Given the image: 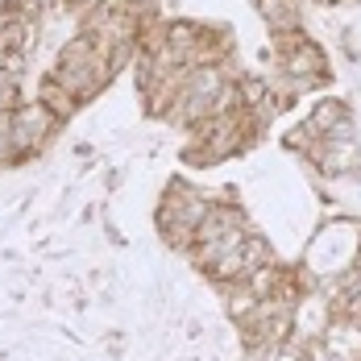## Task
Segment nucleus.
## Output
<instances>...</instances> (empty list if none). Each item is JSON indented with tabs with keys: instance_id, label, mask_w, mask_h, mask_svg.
Here are the masks:
<instances>
[{
	"instance_id": "nucleus-1",
	"label": "nucleus",
	"mask_w": 361,
	"mask_h": 361,
	"mask_svg": "<svg viewBox=\"0 0 361 361\" xmlns=\"http://www.w3.org/2000/svg\"><path fill=\"white\" fill-rule=\"evenodd\" d=\"M54 125H59V116L46 109L42 100H34V104H17V109L8 112L13 149H17V154H34V149H42V145L50 142Z\"/></svg>"
},
{
	"instance_id": "nucleus-2",
	"label": "nucleus",
	"mask_w": 361,
	"mask_h": 361,
	"mask_svg": "<svg viewBox=\"0 0 361 361\" xmlns=\"http://www.w3.org/2000/svg\"><path fill=\"white\" fill-rule=\"evenodd\" d=\"M316 154H320V166L332 171V175H349L357 166V145H353V137H328L324 149H316Z\"/></svg>"
},
{
	"instance_id": "nucleus-3",
	"label": "nucleus",
	"mask_w": 361,
	"mask_h": 361,
	"mask_svg": "<svg viewBox=\"0 0 361 361\" xmlns=\"http://www.w3.org/2000/svg\"><path fill=\"white\" fill-rule=\"evenodd\" d=\"M8 158H17V149H13V129H8V116L0 121V162H8Z\"/></svg>"
}]
</instances>
